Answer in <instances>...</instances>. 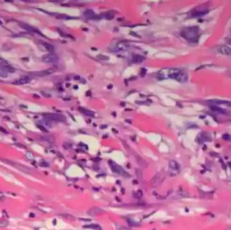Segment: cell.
Returning a JSON list of instances; mask_svg holds the SVG:
<instances>
[{
    "instance_id": "obj_1",
    "label": "cell",
    "mask_w": 231,
    "mask_h": 230,
    "mask_svg": "<svg viewBox=\"0 0 231 230\" xmlns=\"http://www.w3.org/2000/svg\"><path fill=\"white\" fill-rule=\"evenodd\" d=\"M200 30L198 27H188L184 29L182 31L181 35L183 37L191 41H194L198 39L199 31Z\"/></svg>"
},
{
    "instance_id": "obj_2",
    "label": "cell",
    "mask_w": 231,
    "mask_h": 230,
    "mask_svg": "<svg viewBox=\"0 0 231 230\" xmlns=\"http://www.w3.org/2000/svg\"><path fill=\"white\" fill-rule=\"evenodd\" d=\"M109 163H110V166L112 168V171L114 172V173L118 174H119V175H120V176H124V177L129 176L128 174L127 173L126 171H125L123 168H122V167H120V165H117V164H116V163H114V162H113V161H109Z\"/></svg>"
},
{
    "instance_id": "obj_3",
    "label": "cell",
    "mask_w": 231,
    "mask_h": 230,
    "mask_svg": "<svg viewBox=\"0 0 231 230\" xmlns=\"http://www.w3.org/2000/svg\"><path fill=\"white\" fill-rule=\"evenodd\" d=\"M45 118L50 120L56 121V122H64L65 121L66 118L62 115L58 114H44Z\"/></svg>"
},
{
    "instance_id": "obj_4",
    "label": "cell",
    "mask_w": 231,
    "mask_h": 230,
    "mask_svg": "<svg viewBox=\"0 0 231 230\" xmlns=\"http://www.w3.org/2000/svg\"><path fill=\"white\" fill-rule=\"evenodd\" d=\"M58 60V57L56 54H50L45 55H43L42 57V61L45 63H55Z\"/></svg>"
},
{
    "instance_id": "obj_5",
    "label": "cell",
    "mask_w": 231,
    "mask_h": 230,
    "mask_svg": "<svg viewBox=\"0 0 231 230\" xmlns=\"http://www.w3.org/2000/svg\"><path fill=\"white\" fill-rule=\"evenodd\" d=\"M217 51L219 54L226 55H231V48L228 46H220L217 48Z\"/></svg>"
},
{
    "instance_id": "obj_6",
    "label": "cell",
    "mask_w": 231,
    "mask_h": 230,
    "mask_svg": "<svg viewBox=\"0 0 231 230\" xmlns=\"http://www.w3.org/2000/svg\"><path fill=\"white\" fill-rule=\"evenodd\" d=\"M209 102V103L214 105H224L228 107H231V101H224V100H211Z\"/></svg>"
},
{
    "instance_id": "obj_7",
    "label": "cell",
    "mask_w": 231,
    "mask_h": 230,
    "mask_svg": "<svg viewBox=\"0 0 231 230\" xmlns=\"http://www.w3.org/2000/svg\"><path fill=\"white\" fill-rule=\"evenodd\" d=\"M31 79L28 76H22L16 80L15 82V84H27V83H29L31 82Z\"/></svg>"
},
{
    "instance_id": "obj_8",
    "label": "cell",
    "mask_w": 231,
    "mask_h": 230,
    "mask_svg": "<svg viewBox=\"0 0 231 230\" xmlns=\"http://www.w3.org/2000/svg\"><path fill=\"white\" fill-rule=\"evenodd\" d=\"M55 72V70H53L52 68H49L47 70H43V71H41L39 72V74H38V75L39 76H47V75H50V74H54Z\"/></svg>"
},
{
    "instance_id": "obj_9",
    "label": "cell",
    "mask_w": 231,
    "mask_h": 230,
    "mask_svg": "<svg viewBox=\"0 0 231 230\" xmlns=\"http://www.w3.org/2000/svg\"><path fill=\"white\" fill-rule=\"evenodd\" d=\"M145 58H144V57L142 56V55H135L133 57V59H132V61L133 63H141L143 61Z\"/></svg>"
},
{
    "instance_id": "obj_10",
    "label": "cell",
    "mask_w": 231,
    "mask_h": 230,
    "mask_svg": "<svg viewBox=\"0 0 231 230\" xmlns=\"http://www.w3.org/2000/svg\"><path fill=\"white\" fill-rule=\"evenodd\" d=\"M20 26L23 28V29L27 30V31H30V32H33V33H39L37 29H35V28L32 27L31 26H29L28 24H20Z\"/></svg>"
},
{
    "instance_id": "obj_11",
    "label": "cell",
    "mask_w": 231,
    "mask_h": 230,
    "mask_svg": "<svg viewBox=\"0 0 231 230\" xmlns=\"http://www.w3.org/2000/svg\"><path fill=\"white\" fill-rule=\"evenodd\" d=\"M84 16L86 17L87 18H89V19H93V17L96 16V14L92 10H87L84 12Z\"/></svg>"
},
{
    "instance_id": "obj_12",
    "label": "cell",
    "mask_w": 231,
    "mask_h": 230,
    "mask_svg": "<svg viewBox=\"0 0 231 230\" xmlns=\"http://www.w3.org/2000/svg\"><path fill=\"white\" fill-rule=\"evenodd\" d=\"M1 70H3V71H5L6 72H8V73H14V72H15L16 70L15 68H14L12 66H1Z\"/></svg>"
},
{
    "instance_id": "obj_13",
    "label": "cell",
    "mask_w": 231,
    "mask_h": 230,
    "mask_svg": "<svg viewBox=\"0 0 231 230\" xmlns=\"http://www.w3.org/2000/svg\"><path fill=\"white\" fill-rule=\"evenodd\" d=\"M78 109L81 113L82 114H84V115H86V116H94V112H91V111H89V110H87L86 109L84 108H82V107H79L78 108Z\"/></svg>"
},
{
    "instance_id": "obj_14",
    "label": "cell",
    "mask_w": 231,
    "mask_h": 230,
    "mask_svg": "<svg viewBox=\"0 0 231 230\" xmlns=\"http://www.w3.org/2000/svg\"><path fill=\"white\" fill-rule=\"evenodd\" d=\"M43 45L48 52H54V46L49 43H43Z\"/></svg>"
},
{
    "instance_id": "obj_15",
    "label": "cell",
    "mask_w": 231,
    "mask_h": 230,
    "mask_svg": "<svg viewBox=\"0 0 231 230\" xmlns=\"http://www.w3.org/2000/svg\"><path fill=\"white\" fill-rule=\"evenodd\" d=\"M57 18L58 19H72V18H72V17H69L66 16V15L65 14H59L58 16H56Z\"/></svg>"
},
{
    "instance_id": "obj_16",
    "label": "cell",
    "mask_w": 231,
    "mask_h": 230,
    "mask_svg": "<svg viewBox=\"0 0 231 230\" xmlns=\"http://www.w3.org/2000/svg\"><path fill=\"white\" fill-rule=\"evenodd\" d=\"M103 18L107 19V20H112V18H114V14H112L111 13H107V14H105L103 16Z\"/></svg>"
},
{
    "instance_id": "obj_17",
    "label": "cell",
    "mask_w": 231,
    "mask_h": 230,
    "mask_svg": "<svg viewBox=\"0 0 231 230\" xmlns=\"http://www.w3.org/2000/svg\"><path fill=\"white\" fill-rule=\"evenodd\" d=\"M8 221L6 220H0V227H5L8 226Z\"/></svg>"
},
{
    "instance_id": "obj_18",
    "label": "cell",
    "mask_w": 231,
    "mask_h": 230,
    "mask_svg": "<svg viewBox=\"0 0 231 230\" xmlns=\"http://www.w3.org/2000/svg\"><path fill=\"white\" fill-rule=\"evenodd\" d=\"M0 65H1L2 66H8V63L5 59H3V57H0Z\"/></svg>"
},
{
    "instance_id": "obj_19",
    "label": "cell",
    "mask_w": 231,
    "mask_h": 230,
    "mask_svg": "<svg viewBox=\"0 0 231 230\" xmlns=\"http://www.w3.org/2000/svg\"><path fill=\"white\" fill-rule=\"evenodd\" d=\"M0 76H1V77H2V78H7L8 77L7 72L3 71V70L1 69V68H0Z\"/></svg>"
},
{
    "instance_id": "obj_20",
    "label": "cell",
    "mask_w": 231,
    "mask_h": 230,
    "mask_svg": "<svg viewBox=\"0 0 231 230\" xmlns=\"http://www.w3.org/2000/svg\"><path fill=\"white\" fill-rule=\"evenodd\" d=\"M97 57H98L99 59H102V60H108V59H109V57L107 56H105V55H97Z\"/></svg>"
},
{
    "instance_id": "obj_21",
    "label": "cell",
    "mask_w": 231,
    "mask_h": 230,
    "mask_svg": "<svg viewBox=\"0 0 231 230\" xmlns=\"http://www.w3.org/2000/svg\"><path fill=\"white\" fill-rule=\"evenodd\" d=\"M146 72H147V70H146L145 68H142L141 70V76H145Z\"/></svg>"
},
{
    "instance_id": "obj_22",
    "label": "cell",
    "mask_w": 231,
    "mask_h": 230,
    "mask_svg": "<svg viewBox=\"0 0 231 230\" xmlns=\"http://www.w3.org/2000/svg\"><path fill=\"white\" fill-rule=\"evenodd\" d=\"M38 128H39L40 129V130H41L42 131H43V132H47V130L45 128H44L43 126H42V125H38Z\"/></svg>"
},
{
    "instance_id": "obj_23",
    "label": "cell",
    "mask_w": 231,
    "mask_h": 230,
    "mask_svg": "<svg viewBox=\"0 0 231 230\" xmlns=\"http://www.w3.org/2000/svg\"><path fill=\"white\" fill-rule=\"evenodd\" d=\"M118 230H131L129 228H127V227H125L123 226H120L119 227H118Z\"/></svg>"
},
{
    "instance_id": "obj_24",
    "label": "cell",
    "mask_w": 231,
    "mask_h": 230,
    "mask_svg": "<svg viewBox=\"0 0 231 230\" xmlns=\"http://www.w3.org/2000/svg\"><path fill=\"white\" fill-rule=\"evenodd\" d=\"M130 35H133V36H134V37H135L141 38V37H140V36H139V35H137V34L135 33V32H131V33H130Z\"/></svg>"
},
{
    "instance_id": "obj_25",
    "label": "cell",
    "mask_w": 231,
    "mask_h": 230,
    "mask_svg": "<svg viewBox=\"0 0 231 230\" xmlns=\"http://www.w3.org/2000/svg\"><path fill=\"white\" fill-rule=\"evenodd\" d=\"M0 131H1V132H5V133H7V131L4 128H3L2 127H0Z\"/></svg>"
},
{
    "instance_id": "obj_26",
    "label": "cell",
    "mask_w": 231,
    "mask_h": 230,
    "mask_svg": "<svg viewBox=\"0 0 231 230\" xmlns=\"http://www.w3.org/2000/svg\"><path fill=\"white\" fill-rule=\"evenodd\" d=\"M80 78L79 76H75V78H74V79H75V80H79Z\"/></svg>"
},
{
    "instance_id": "obj_27",
    "label": "cell",
    "mask_w": 231,
    "mask_h": 230,
    "mask_svg": "<svg viewBox=\"0 0 231 230\" xmlns=\"http://www.w3.org/2000/svg\"><path fill=\"white\" fill-rule=\"evenodd\" d=\"M108 89H112V85H109V86H107Z\"/></svg>"
},
{
    "instance_id": "obj_28",
    "label": "cell",
    "mask_w": 231,
    "mask_h": 230,
    "mask_svg": "<svg viewBox=\"0 0 231 230\" xmlns=\"http://www.w3.org/2000/svg\"><path fill=\"white\" fill-rule=\"evenodd\" d=\"M74 88H75V89H78V86H74Z\"/></svg>"
}]
</instances>
